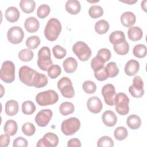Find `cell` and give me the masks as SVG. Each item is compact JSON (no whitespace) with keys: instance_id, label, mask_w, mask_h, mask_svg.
<instances>
[{"instance_id":"obj_1","label":"cell","mask_w":147,"mask_h":147,"mask_svg":"<svg viewBox=\"0 0 147 147\" xmlns=\"http://www.w3.org/2000/svg\"><path fill=\"white\" fill-rule=\"evenodd\" d=\"M18 76L20 81L25 85L37 88L46 86L48 83V78L45 75L39 73L26 65H23L20 68Z\"/></svg>"},{"instance_id":"obj_2","label":"cell","mask_w":147,"mask_h":147,"mask_svg":"<svg viewBox=\"0 0 147 147\" xmlns=\"http://www.w3.org/2000/svg\"><path fill=\"white\" fill-rule=\"evenodd\" d=\"M61 31V25L59 20L55 18L49 19L44 29V36L50 41H54L59 37Z\"/></svg>"},{"instance_id":"obj_3","label":"cell","mask_w":147,"mask_h":147,"mask_svg":"<svg viewBox=\"0 0 147 147\" xmlns=\"http://www.w3.org/2000/svg\"><path fill=\"white\" fill-rule=\"evenodd\" d=\"M36 102L41 106L51 105L57 102L59 95L53 90H48L38 93L36 96Z\"/></svg>"},{"instance_id":"obj_4","label":"cell","mask_w":147,"mask_h":147,"mask_svg":"<svg viewBox=\"0 0 147 147\" xmlns=\"http://www.w3.org/2000/svg\"><path fill=\"white\" fill-rule=\"evenodd\" d=\"M37 65L42 71H46L53 65V61L51 60V53L49 48L48 47L41 48L38 52Z\"/></svg>"},{"instance_id":"obj_5","label":"cell","mask_w":147,"mask_h":147,"mask_svg":"<svg viewBox=\"0 0 147 147\" xmlns=\"http://www.w3.org/2000/svg\"><path fill=\"white\" fill-rule=\"evenodd\" d=\"M0 78L6 83H11L15 79V65L11 61L3 62L0 72Z\"/></svg>"},{"instance_id":"obj_6","label":"cell","mask_w":147,"mask_h":147,"mask_svg":"<svg viewBox=\"0 0 147 147\" xmlns=\"http://www.w3.org/2000/svg\"><path fill=\"white\" fill-rule=\"evenodd\" d=\"M80 125V122L78 118L71 117L62 122L61 130L64 135L71 136L79 130Z\"/></svg>"},{"instance_id":"obj_7","label":"cell","mask_w":147,"mask_h":147,"mask_svg":"<svg viewBox=\"0 0 147 147\" xmlns=\"http://www.w3.org/2000/svg\"><path fill=\"white\" fill-rule=\"evenodd\" d=\"M72 51L82 61L88 60L92 54L91 50L88 45L83 41H78L72 47Z\"/></svg>"},{"instance_id":"obj_8","label":"cell","mask_w":147,"mask_h":147,"mask_svg":"<svg viewBox=\"0 0 147 147\" xmlns=\"http://www.w3.org/2000/svg\"><path fill=\"white\" fill-rule=\"evenodd\" d=\"M129 98L126 94L119 92L116 94L115 98V106L116 111L121 115H125L129 112Z\"/></svg>"},{"instance_id":"obj_9","label":"cell","mask_w":147,"mask_h":147,"mask_svg":"<svg viewBox=\"0 0 147 147\" xmlns=\"http://www.w3.org/2000/svg\"><path fill=\"white\" fill-rule=\"evenodd\" d=\"M57 88L61 95L67 98H72L75 95V91L71 80L68 77H62L57 82Z\"/></svg>"},{"instance_id":"obj_10","label":"cell","mask_w":147,"mask_h":147,"mask_svg":"<svg viewBox=\"0 0 147 147\" xmlns=\"http://www.w3.org/2000/svg\"><path fill=\"white\" fill-rule=\"evenodd\" d=\"M129 91L134 98H141L144 94V82L140 76H136L133 80V84L129 88Z\"/></svg>"},{"instance_id":"obj_11","label":"cell","mask_w":147,"mask_h":147,"mask_svg":"<svg viewBox=\"0 0 147 147\" xmlns=\"http://www.w3.org/2000/svg\"><path fill=\"white\" fill-rule=\"evenodd\" d=\"M24 37V32L20 26L11 27L7 32V38L9 41L13 44H18L22 42Z\"/></svg>"},{"instance_id":"obj_12","label":"cell","mask_w":147,"mask_h":147,"mask_svg":"<svg viewBox=\"0 0 147 147\" xmlns=\"http://www.w3.org/2000/svg\"><path fill=\"white\" fill-rule=\"evenodd\" d=\"M102 94L105 103L109 106L115 105V98L116 92L114 86L112 84H106L102 88Z\"/></svg>"},{"instance_id":"obj_13","label":"cell","mask_w":147,"mask_h":147,"mask_svg":"<svg viewBox=\"0 0 147 147\" xmlns=\"http://www.w3.org/2000/svg\"><path fill=\"white\" fill-rule=\"evenodd\" d=\"M58 144L57 136L53 133L48 132L38 141L36 146L37 147H55L57 146Z\"/></svg>"},{"instance_id":"obj_14","label":"cell","mask_w":147,"mask_h":147,"mask_svg":"<svg viewBox=\"0 0 147 147\" xmlns=\"http://www.w3.org/2000/svg\"><path fill=\"white\" fill-rule=\"evenodd\" d=\"M53 113L50 109H43L38 112L35 117V122L40 127L46 126L51 121Z\"/></svg>"},{"instance_id":"obj_15","label":"cell","mask_w":147,"mask_h":147,"mask_svg":"<svg viewBox=\"0 0 147 147\" xmlns=\"http://www.w3.org/2000/svg\"><path fill=\"white\" fill-rule=\"evenodd\" d=\"M87 106L88 110L94 114H98L101 111L103 105L100 99L97 96L90 98L87 102Z\"/></svg>"},{"instance_id":"obj_16","label":"cell","mask_w":147,"mask_h":147,"mask_svg":"<svg viewBox=\"0 0 147 147\" xmlns=\"http://www.w3.org/2000/svg\"><path fill=\"white\" fill-rule=\"evenodd\" d=\"M140 68V63L138 61L131 59L129 60L125 64L124 70L125 74L130 76L135 75Z\"/></svg>"},{"instance_id":"obj_17","label":"cell","mask_w":147,"mask_h":147,"mask_svg":"<svg viewBox=\"0 0 147 147\" xmlns=\"http://www.w3.org/2000/svg\"><path fill=\"white\" fill-rule=\"evenodd\" d=\"M102 119L103 123L108 127L114 126L117 122V117L111 110L105 111L102 114Z\"/></svg>"},{"instance_id":"obj_18","label":"cell","mask_w":147,"mask_h":147,"mask_svg":"<svg viewBox=\"0 0 147 147\" xmlns=\"http://www.w3.org/2000/svg\"><path fill=\"white\" fill-rule=\"evenodd\" d=\"M40 26L38 20L34 17H30L26 18L24 22V27L29 33L36 32Z\"/></svg>"},{"instance_id":"obj_19","label":"cell","mask_w":147,"mask_h":147,"mask_svg":"<svg viewBox=\"0 0 147 147\" xmlns=\"http://www.w3.org/2000/svg\"><path fill=\"white\" fill-rule=\"evenodd\" d=\"M136 21V17L131 11H125L121 16V24L125 27H131L135 24Z\"/></svg>"},{"instance_id":"obj_20","label":"cell","mask_w":147,"mask_h":147,"mask_svg":"<svg viewBox=\"0 0 147 147\" xmlns=\"http://www.w3.org/2000/svg\"><path fill=\"white\" fill-rule=\"evenodd\" d=\"M66 11L72 15L78 14L81 10V5L77 0H68L65 3Z\"/></svg>"},{"instance_id":"obj_21","label":"cell","mask_w":147,"mask_h":147,"mask_svg":"<svg viewBox=\"0 0 147 147\" xmlns=\"http://www.w3.org/2000/svg\"><path fill=\"white\" fill-rule=\"evenodd\" d=\"M20 13L18 9L14 6L9 7L5 11V18L10 22H15L20 18Z\"/></svg>"},{"instance_id":"obj_22","label":"cell","mask_w":147,"mask_h":147,"mask_svg":"<svg viewBox=\"0 0 147 147\" xmlns=\"http://www.w3.org/2000/svg\"><path fill=\"white\" fill-rule=\"evenodd\" d=\"M63 66L65 72L69 74L73 73L77 69L78 62L74 57H69L64 60L63 63Z\"/></svg>"},{"instance_id":"obj_23","label":"cell","mask_w":147,"mask_h":147,"mask_svg":"<svg viewBox=\"0 0 147 147\" xmlns=\"http://www.w3.org/2000/svg\"><path fill=\"white\" fill-rule=\"evenodd\" d=\"M127 36L130 40L136 41L142 38L143 32L138 26H131L127 30Z\"/></svg>"},{"instance_id":"obj_24","label":"cell","mask_w":147,"mask_h":147,"mask_svg":"<svg viewBox=\"0 0 147 147\" xmlns=\"http://www.w3.org/2000/svg\"><path fill=\"white\" fill-rule=\"evenodd\" d=\"M19 110L18 103L16 100H9L5 103V113L9 116H13L17 114Z\"/></svg>"},{"instance_id":"obj_25","label":"cell","mask_w":147,"mask_h":147,"mask_svg":"<svg viewBox=\"0 0 147 147\" xmlns=\"http://www.w3.org/2000/svg\"><path fill=\"white\" fill-rule=\"evenodd\" d=\"M109 41L113 45H117L125 41L124 32L120 30L114 31L109 36Z\"/></svg>"},{"instance_id":"obj_26","label":"cell","mask_w":147,"mask_h":147,"mask_svg":"<svg viewBox=\"0 0 147 147\" xmlns=\"http://www.w3.org/2000/svg\"><path fill=\"white\" fill-rule=\"evenodd\" d=\"M126 123L131 129L136 130L141 126V119L139 116L136 114H131L127 118Z\"/></svg>"},{"instance_id":"obj_27","label":"cell","mask_w":147,"mask_h":147,"mask_svg":"<svg viewBox=\"0 0 147 147\" xmlns=\"http://www.w3.org/2000/svg\"><path fill=\"white\" fill-rule=\"evenodd\" d=\"M19 5L22 11L26 14L32 13L36 7V3L33 0H21Z\"/></svg>"},{"instance_id":"obj_28","label":"cell","mask_w":147,"mask_h":147,"mask_svg":"<svg viewBox=\"0 0 147 147\" xmlns=\"http://www.w3.org/2000/svg\"><path fill=\"white\" fill-rule=\"evenodd\" d=\"M18 130V125L17 122L14 120H7L4 125L3 130L5 133L10 136L15 135Z\"/></svg>"},{"instance_id":"obj_29","label":"cell","mask_w":147,"mask_h":147,"mask_svg":"<svg viewBox=\"0 0 147 147\" xmlns=\"http://www.w3.org/2000/svg\"><path fill=\"white\" fill-rule=\"evenodd\" d=\"M95 30L99 34H103L107 32L109 29V24L105 20H100L95 24Z\"/></svg>"},{"instance_id":"obj_30","label":"cell","mask_w":147,"mask_h":147,"mask_svg":"<svg viewBox=\"0 0 147 147\" xmlns=\"http://www.w3.org/2000/svg\"><path fill=\"white\" fill-rule=\"evenodd\" d=\"M75 111V106L74 104L69 102H63L59 107L60 113L64 116L73 113Z\"/></svg>"},{"instance_id":"obj_31","label":"cell","mask_w":147,"mask_h":147,"mask_svg":"<svg viewBox=\"0 0 147 147\" xmlns=\"http://www.w3.org/2000/svg\"><path fill=\"white\" fill-rule=\"evenodd\" d=\"M18 58L24 62L30 61L34 56L33 52L29 48H25L21 50L18 53Z\"/></svg>"},{"instance_id":"obj_32","label":"cell","mask_w":147,"mask_h":147,"mask_svg":"<svg viewBox=\"0 0 147 147\" xmlns=\"http://www.w3.org/2000/svg\"><path fill=\"white\" fill-rule=\"evenodd\" d=\"M147 53L146 47L144 44H139L134 46L133 49V53L135 57L138 58H144Z\"/></svg>"},{"instance_id":"obj_33","label":"cell","mask_w":147,"mask_h":147,"mask_svg":"<svg viewBox=\"0 0 147 147\" xmlns=\"http://www.w3.org/2000/svg\"><path fill=\"white\" fill-rule=\"evenodd\" d=\"M22 111L24 114L31 115L36 110V106L31 100H26L22 103L21 106Z\"/></svg>"},{"instance_id":"obj_34","label":"cell","mask_w":147,"mask_h":147,"mask_svg":"<svg viewBox=\"0 0 147 147\" xmlns=\"http://www.w3.org/2000/svg\"><path fill=\"white\" fill-rule=\"evenodd\" d=\"M114 51L119 55H125L127 54L129 51V45L128 42L125 41L121 44L117 45H113Z\"/></svg>"},{"instance_id":"obj_35","label":"cell","mask_w":147,"mask_h":147,"mask_svg":"<svg viewBox=\"0 0 147 147\" xmlns=\"http://www.w3.org/2000/svg\"><path fill=\"white\" fill-rule=\"evenodd\" d=\"M105 61L100 56L96 55L91 61V67L94 72L102 69L104 67Z\"/></svg>"},{"instance_id":"obj_36","label":"cell","mask_w":147,"mask_h":147,"mask_svg":"<svg viewBox=\"0 0 147 147\" xmlns=\"http://www.w3.org/2000/svg\"><path fill=\"white\" fill-rule=\"evenodd\" d=\"M88 14L92 18H98L103 14V9L99 5H92L88 9Z\"/></svg>"},{"instance_id":"obj_37","label":"cell","mask_w":147,"mask_h":147,"mask_svg":"<svg viewBox=\"0 0 147 147\" xmlns=\"http://www.w3.org/2000/svg\"><path fill=\"white\" fill-rule=\"evenodd\" d=\"M128 135L127 129L123 126L117 127L114 131V136L115 138L119 141H122L126 138Z\"/></svg>"},{"instance_id":"obj_38","label":"cell","mask_w":147,"mask_h":147,"mask_svg":"<svg viewBox=\"0 0 147 147\" xmlns=\"http://www.w3.org/2000/svg\"><path fill=\"white\" fill-rule=\"evenodd\" d=\"M25 44L26 46L30 49H36L40 44V39L37 36H30L26 39Z\"/></svg>"},{"instance_id":"obj_39","label":"cell","mask_w":147,"mask_h":147,"mask_svg":"<svg viewBox=\"0 0 147 147\" xmlns=\"http://www.w3.org/2000/svg\"><path fill=\"white\" fill-rule=\"evenodd\" d=\"M106 70L108 74L109 77L114 78L118 75L119 73V69L115 63L111 61L109 63L106 67Z\"/></svg>"},{"instance_id":"obj_40","label":"cell","mask_w":147,"mask_h":147,"mask_svg":"<svg viewBox=\"0 0 147 147\" xmlns=\"http://www.w3.org/2000/svg\"><path fill=\"white\" fill-rule=\"evenodd\" d=\"M52 52L55 57L57 59H62L67 54L66 49L59 45H56L54 46L52 48Z\"/></svg>"},{"instance_id":"obj_41","label":"cell","mask_w":147,"mask_h":147,"mask_svg":"<svg viewBox=\"0 0 147 147\" xmlns=\"http://www.w3.org/2000/svg\"><path fill=\"white\" fill-rule=\"evenodd\" d=\"M50 11V7L48 5L42 4L38 7L37 10V16L38 18L43 19L49 15Z\"/></svg>"},{"instance_id":"obj_42","label":"cell","mask_w":147,"mask_h":147,"mask_svg":"<svg viewBox=\"0 0 147 147\" xmlns=\"http://www.w3.org/2000/svg\"><path fill=\"white\" fill-rule=\"evenodd\" d=\"M48 76L53 79L57 78L61 72V69L59 65H52L47 70Z\"/></svg>"},{"instance_id":"obj_43","label":"cell","mask_w":147,"mask_h":147,"mask_svg":"<svg viewBox=\"0 0 147 147\" xmlns=\"http://www.w3.org/2000/svg\"><path fill=\"white\" fill-rule=\"evenodd\" d=\"M82 88L86 93L91 94L96 91V86L94 82L91 80H86L83 83Z\"/></svg>"},{"instance_id":"obj_44","label":"cell","mask_w":147,"mask_h":147,"mask_svg":"<svg viewBox=\"0 0 147 147\" xmlns=\"http://www.w3.org/2000/svg\"><path fill=\"white\" fill-rule=\"evenodd\" d=\"M97 146L98 147L106 146V147H113L114 146V142L112 138L109 136L101 137L97 141Z\"/></svg>"},{"instance_id":"obj_45","label":"cell","mask_w":147,"mask_h":147,"mask_svg":"<svg viewBox=\"0 0 147 147\" xmlns=\"http://www.w3.org/2000/svg\"><path fill=\"white\" fill-rule=\"evenodd\" d=\"M22 131L27 136H32L36 131V127L33 123L26 122L22 126Z\"/></svg>"},{"instance_id":"obj_46","label":"cell","mask_w":147,"mask_h":147,"mask_svg":"<svg viewBox=\"0 0 147 147\" xmlns=\"http://www.w3.org/2000/svg\"><path fill=\"white\" fill-rule=\"evenodd\" d=\"M94 76L95 78L99 81H104L109 78V75L105 67H103L100 69L95 71Z\"/></svg>"},{"instance_id":"obj_47","label":"cell","mask_w":147,"mask_h":147,"mask_svg":"<svg viewBox=\"0 0 147 147\" xmlns=\"http://www.w3.org/2000/svg\"><path fill=\"white\" fill-rule=\"evenodd\" d=\"M96 55L100 56L105 62L108 61L111 57L110 51L107 48H102L99 49Z\"/></svg>"},{"instance_id":"obj_48","label":"cell","mask_w":147,"mask_h":147,"mask_svg":"<svg viewBox=\"0 0 147 147\" xmlns=\"http://www.w3.org/2000/svg\"><path fill=\"white\" fill-rule=\"evenodd\" d=\"M28 145V141L22 137H17L13 143V146L14 147H26Z\"/></svg>"},{"instance_id":"obj_49","label":"cell","mask_w":147,"mask_h":147,"mask_svg":"<svg viewBox=\"0 0 147 147\" xmlns=\"http://www.w3.org/2000/svg\"><path fill=\"white\" fill-rule=\"evenodd\" d=\"M10 136L7 134H1L0 136V145L1 146H7L10 143Z\"/></svg>"},{"instance_id":"obj_50","label":"cell","mask_w":147,"mask_h":147,"mask_svg":"<svg viewBox=\"0 0 147 147\" xmlns=\"http://www.w3.org/2000/svg\"><path fill=\"white\" fill-rule=\"evenodd\" d=\"M67 146L68 147H71V146H81V142L80 140L78 138H74L71 140H69L68 141L67 143Z\"/></svg>"},{"instance_id":"obj_51","label":"cell","mask_w":147,"mask_h":147,"mask_svg":"<svg viewBox=\"0 0 147 147\" xmlns=\"http://www.w3.org/2000/svg\"><path fill=\"white\" fill-rule=\"evenodd\" d=\"M146 3H147V1L146 0L145 1H143L141 2V8L146 12Z\"/></svg>"},{"instance_id":"obj_52","label":"cell","mask_w":147,"mask_h":147,"mask_svg":"<svg viewBox=\"0 0 147 147\" xmlns=\"http://www.w3.org/2000/svg\"><path fill=\"white\" fill-rule=\"evenodd\" d=\"M122 2H124V3H127V4H129V5H131L133 3H134L136 2H137V1L135 0V1H122Z\"/></svg>"}]
</instances>
